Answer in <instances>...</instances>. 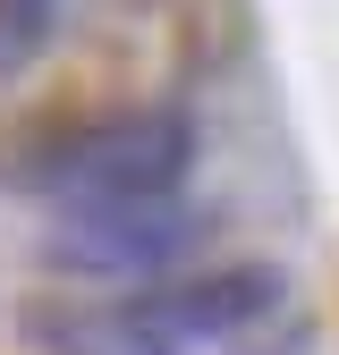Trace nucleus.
Here are the masks:
<instances>
[{"instance_id":"nucleus-1","label":"nucleus","mask_w":339,"mask_h":355,"mask_svg":"<svg viewBox=\"0 0 339 355\" xmlns=\"http://www.w3.org/2000/svg\"><path fill=\"white\" fill-rule=\"evenodd\" d=\"M195 169V119L179 102H127L94 119H42L0 144V187L42 195L68 211H110V203H161L187 195Z\"/></svg>"},{"instance_id":"nucleus-3","label":"nucleus","mask_w":339,"mask_h":355,"mask_svg":"<svg viewBox=\"0 0 339 355\" xmlns=\"http://www.w3.org/2000/svg\"><path fill=\"white\" fill-rule=\"evenodd\" d=\"M60 34V0H0V85L26 76Z\"/></svg>"},{"instance_id":"nucleus-2","label":"nucleus","mask_w":339,"mask_h":355,"mask_svg":"<svg viewBox=\"0 0 339 355\" xmlns=\"http://www.w3.org/2000/svg\"><path fill=\"white\" fill-rule=\"evenodd\" d=\"M204 229V211L187 195H161V203H110V211H68L51 237H42V262L51 271H76V279H170V262H179Z\"/></svg>"}]
</instances>
